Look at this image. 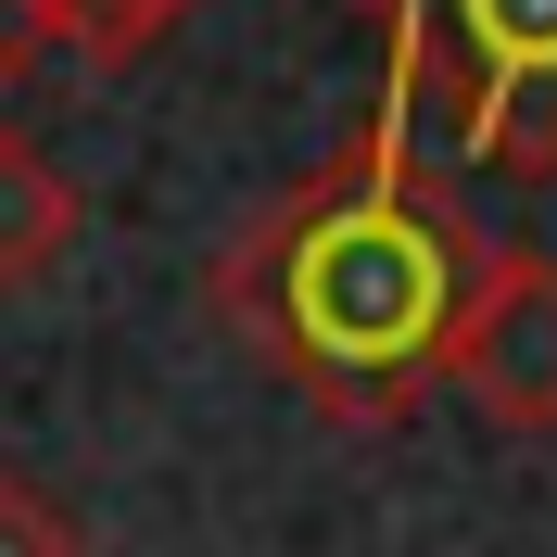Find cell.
I'll return each mask as SVG.
<instances>
[{
	"label": "cell",
	"instance_id": "4",
	"mask_svg": "<svg viewBox=\"0 0 557 557\" xmlns=\"http://www.w3.org/2000/svg\"><path fill=\"white\" fill-rule=\"evenodd\" d=\"M76 253V177L38 152V139L0 127V292H26Z\"/></svg>",
	"mask_w": 557,
	"mask_h": 557
},
{
	"label": "cell",
	"instance_id": "7",
	"mask_svg": "<svg viewBox=\"0 0 557 557\" xmlns=\"http://www.w3.org/2000/svg\"><path fill=\"white\" fill-rule=\"evenodd\" d=\"M51 51H64V38H51V13H38V0H0V102H13Z\"/></svg>",
	"mask_w": 557,
	"mask_h": 557
},
{
	"label": "cell",
	"instance_id": "2",
	"mask_svg": "<svg viewBox=\"0 0 557 557\" xmlns=\"http://www.w3.org/2000/svg\"><path fill=\"white\" fill-rule=\"evenodd\" d=\"M393 38L381 102L494 177H557V0H368Z\"/></svg>",
	"mask_w": 557,
	"mask_h": 557
},
{
	"label": "cell",
	"instance_id": "1",
	"mask_svg": "<svg viewBox=\"0 0 557 557\" xmlns=\"http://www.w3.org/2000/svg\"><path fill=\"white\" fill-rule=\"evenodd\" d=\"M482 267L494 242L418 165V127L381 102L368 139H343L317 177H292L267 215H242V242L215 253L203 292L228 317V343L267 381H292L317 418L393 431L444 393V355H456Z\"/></svg>",
	"mask_w": 557,
	"mask_h": 557
},
{
	"label": "cell",
	"instance_id": "3",
	"mask_svg": "<svg viewBox=\"0 0 557 557\" xmlns=\"http://www.w3.org/2000/svg\"><path fill=\"white\" fill-rule=\"evenodd\" d=\"M444 393H469L507 444H557V253L494 242L482 292H469V317H456Z\"/></svg>",
	"mask_w": 557,
	"mask_h": 557
},
{
	"label": "cell",
	"instance_id": "5",
	"mask_svg": "<svg viewBox=\"0 0 557 557\" xmlns=\"http://www.w3.org/2000/svg\"><path fill=\"white\" fill-rule=\"evenodd\" d=\"M38 13H51V38H64L76 64H139V51H152V38L177 26V13H190V0H38Z\"/></svg>",
	"mask_w": 557,
	"mask_h": 557
},
{
	"label": "cell",
	"instance_id": "6",
	"mask_svg": "<svg viewBox=\"0 0 557 557\" xmlns=\"http://www.w3.org/2000/svg\"><path fill=\"white\" fill-rule=\"evenodd\" d=\"M0 557H89V520L51 507L26 469H0Z\"/></svg>",
	"mask_w": 557,
	"mask_h": 557
}]
</instances>
